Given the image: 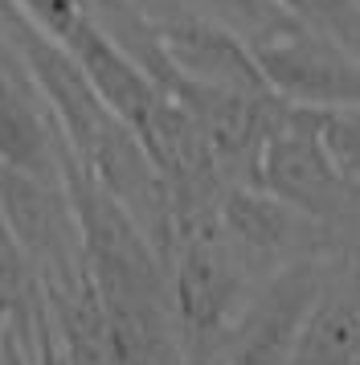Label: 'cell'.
Returning <instances> with one entry per match:
<instances>
[{
  "label": "cell",
  "instance_id": "1",
  "mask_svg": "<svg viewBox=\"0 0 360 365\" xmlns=\"http://www.w3.org/2000/svg\"><path fill=\"white\" fill-rule=\"evenodd\" d=\"M164 271L184 357L189 365H213L250 292L258 287L250 279V263L221 234L217 214H209L172 226Z\"/></svg>",
  "mask_w": 360,
  "mask_h": 365
},
{
  "label": "cell",
  "instance_id": "2",
  "mask_svg": "<svg viewBox=\"0 0 360 365\" xmlns=\"http://www.w3.org/2000/svg\"><path fill=\"white\" fill-rule=\"evenodd\" d=\"M258 189L287 201L327 230L360 217V189L340 173L319 132V111L291 107L270 132L258 165Z\"/></svg>",
  "mask_w": 360,
  "mask_h": 365
},
{
  "label": "cell",
  "instance_id": "3",
  "mask_svg": "<svg viewBox=\"0 0 360 365\" xmlns=\"http://www.w3.org/2000/svg\"><path fill=\"white\" fill-rule=\"evenodd\" d=\"M266 86L303 111H352L360 107V58L332 37L287 17L282 25L250 37Z\"/></svg>",
  "mask_w": 360,
  "mask_h": 365
},
{
  "label": "cell",
  "instance_id": "4",
  "mask_svg": "<svg viewBox=\"0 0 360 365\" xmlns=\"http://www.w3.org/2000/svg\"><path fill=\"white\" fill-rule=\"evenodd\" d=\"M327 279H332L327 259H295L275 267L250 292L213 365H287L311 308L327 292Z\"/></svg>",
  "mask_w": 360,
  "mask_h": 365
},
{
  "label": "cell",
  "instance_id": "5",
  "mask_svg": "<svg viewBox=\"0 0 360 365\" xmlns=\"http://www.w3.org/2000/svg\"><path fill=\"white\" fill-rule=\"evenodd\" d=\"M172 99L196 119V128L209 144L217 173L226 185H258L262 148L287 103L278 95H242V91H221V86H201L180 78L172 86Z\"/></svg>",
  "mask_w": 360,
  "mask_h": 365
},
{
  "label": "cell",
  "instance_id": "6",
  "mask_svg": "<svg viewBox=\"0 0 360 365\" xmlns=\"http://www.w3.org/2000/svg\"><path fill=\"white\" fill-rule=\"evenodd\" d=\"M217 222L245 263H266L270 271L295 259H324V234H332L258 185H226L217 201Z\"/></svg>",
  "mask_w": 360,
  "mask_h": 365
},
{
  "label": "cell",
  "instance_id": "7",
  "mask_svg": "<svg viewBox=\"0 0 360 365\" xmlns=\"http://www.w3.org/2000/svg\"><path fill=\"white\" fill-rule=\"evenodd\" d=\"M156 25H160L164 53L184 83L242 91V95H275L254 62L250 41L233 25L205 17V13H189V9L160 17Z\"/></svg>",
  "mask_w": 360,
  "mask_h": 365
},
{
  "label": "cell",
  "instance_id": "8",
  "mask_svg": "<svg viewBox=\"0 0 360 365\" xmlns=\"http://www.w3.org/2000/svg\"><path fill=\"white\" fill-rule=\"evenodd\" d=\"M65 140L29 78L0 66V168L62 181Z\"/></svg>",
  "mask_w": 360,
  "mask_h": 365
},
{
  "label": "cell",
  "instance_id": "9",
  "mask_svg": "<svg viewBox=\"0 0 360 365\" xmlns=\"http://www.w3.org/2000/svg\"><path fill=\"white\" fill-rule=\"evenodd\" d=\"M287 365H360V299L327 279Z\"/></svg>",
  "mask_w": 360,
  "mask_h": 365
},
{
  "label": "cell",
  "instance_id": "10",
  "mask_svg": "<svg viewBox=\"0 0 360 365\" xmlns=\"http://www.w3.org/2000/svg\"><path fill=\"white\" fill-rule=\"evenodd\" d=\"M299 25L332 37L360 58V0H278Z\"/></svg>",
  "mask_w": 360,
  "mask_h": 365
},
{
  "label": "cell",
  "instance_id": "11",
  "mask_svg": "<svg viewBox=\"0 0 360 365\" xmlns=\"http://www.w3.org/2000/svg\"><path fill=\"white\" fill-rule=\"evenodd\" d=\"M319 132L340 173L360 189V107L352 111H319Z\"/></svg>",
  "mask_w": 360,
  "mask_h": 365
},
{
  "label": "cell",
  "instance_id": "12",
  "mask_svg": "<svg viewBox=\"0 0 360 365\" xmlns=\"http://www.w3.org/2000/svg\"><path fill=\"white\" fill-rule=\"evenodd\" d=\"M332 279L340 283L344 292H352V296L360 299V238L344 250L340 263H332Z\"/></svg>",
  "mask_w": 360,
  "mask_h": 365
}]
</instances>
